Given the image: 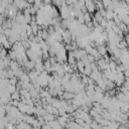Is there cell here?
I'll use <instances>...</instances> for the list:
<instances>
[{
	"instance_id": "6da1fadb",
	"label": "cell",
	"mask_w": 129,
	"mask_h": 129,
	"mask_svg": "<svg viewBox=\"0 0 129 129\" xmlns=\"http://www.w3.org/2000/svg\"><path fill=\"white\" fill-rule=\"evenodd\" d=\"M85 6H86L87 11L89 13H92V12L96 11V5L93 2V0H85Z\"/></svg>"
},
{
	"instance_id": "7a4b0ae2",
	"label": "cell",
	"mask_w": 129,
	"mask_h": 129,
	"mask_svg": "<svg viewBox=\"0 0 129 129\" xmlns=\"http://www.w3.org/2000/svg\"><path fill=\"white\" fill-rule=\"evenodd\" d=\"M98 51H99V53H100V54H102V55H103V54H105V53H106V48H105L104 46H102V45H101V46H99V47H98Z\"/></svg>"
}]
</instances>
